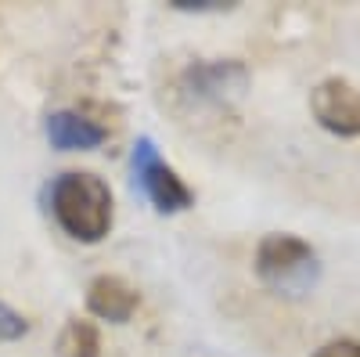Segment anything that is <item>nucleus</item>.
I'll return each instance as SVG.
<instances>
[{"label":"nucleus","instance_id":"obj_6","mask_svg":"<svg viewBox=\"0 0 360 357\" xmlns=\"http://www.w3.org/2000/svg\"><path fill=\"white\" fill-rule=\"evenodd\" d=\"M137 303H141L137 289L119 275H101L86 289V311L112 325H127L137 314Z\"/></svg>","mask_w":360,"mask_h":357},{"label":"nucleus","instance_id":"obj_7","mask_svg":"<svg viewBox=\"0 0 360 357\" xmlns=\"http://www.w3.org/2000/svg\"><path fill=\"white\" fill-rule=\"evenodd\" d=\"M47 141L58 152H90L105 141V127H98L94 119H86L79 112H51L47 115Z\"/></svg>","mask_w":360,"mask_h":357},{"label":"nucleus","instance_id":"obj_3","mask_svg":"<svg viewBox=\"0 0 360 357\" xmlns=\"http://www.w3.org/2000/svg\"><path fill=\"white\" fill-rule=\"evenodd\" d=\"M134 181H137V188L148 199H152V206L159 213H180V210H188V206L195 202L191 188L173 173V166H166L159 159L155 144L148 137H141L134 144Z\"/></svg>","mask_w":360,"mask_h":357},{"label":"nucleus","instance_id":"obj_5","mask_svg":"<svg viewBox=\"0 0 360 357\" xmlns=\"http://www.w3.org/2000/svg\"><path fill=\"white\" fill-rule=\"evenodd\" d=\"M249 87V73L242 62H198L184 73V91L195 101H234L242 98Z\"/></svg>","mask_w":360,"mask_h":357},{"label":"nucleus","instance_id":"obj_1","mask_svg":"<svg viewBox=\"0 0 360 357\" xmlns=\"http://www.w3.org/2000/svg\"><path fill=\"white\" fill-rule=\"evenodd\" d=\"M51 213L65 234L94 246L112 231V188L98 173L69 170L51 184Z\"/></svg>","mask_w":360,"mask_h":357},{"label":"nucleus","instance_id":"obj_8","mask_svg":"<svg viewBox=\"0 0 360 357\" xmlns=\"http://www.w3.org/2000/svg\"><path fill=\"white\" fill-rule=\"evenodd\" d=\"M58 353L62 357H101V336L90 321H69L58 339Z\"/></svg>","mask_w":360,"mask_h":357},{"label":"nucleus","instance_id":"obj_9","mask_svg":"<svg viewBox=\"0 0 360 357\" xmlns=\"http://www.w3.org/2000/svg\"><path fill=\"white\" fill-rule=\"evenodd\" d=\"M29 332V321L15 311V307H8L4 300H0V343H15V339H22Z\"/></svg>","mask_w":360,"mask_h":357},{"label":"nucleus","instance_id":"obj_10","mask_svg":"<svg viewBox=\"0 0 360 357\" xmlns=\"http://www.w3.org/2000/svg\"><path fill=\"white\" fill-rule=\"evenodd\" d=\"M314 357H360V343L356 339H332V343H324Z\"/></svg>","mask_w":360,"mask_h":357},{"label":"nucleus","instance_id":"obj_4","mask_svg":"<svg viewBox=\"0 0 360 357\" xmlns=\"http://www.w3.org/2000/svg\"><path fill=\"white\" fill-rule=\"evenodd\" d=\"M310 112L324 130L339 137H360V91L349 80L332 76L317 83L310 94Z\"/></svg>","mask_w":360,"mask_h":357},{"label":"nucleus","instance_id":"obj_2","mask_svg":"<svg viewBox=\"0 0 360 357\" xmlns=\"http://www.w3.org/2000/svg\"><path fill=\"white\" fill-rule=\"evenodd\" d=\"M317 253L295 234H266L256 249V275L285 296H303L317 282Z\"/></svg>","mask_w":360,"mask_h":357}]
</instances>
